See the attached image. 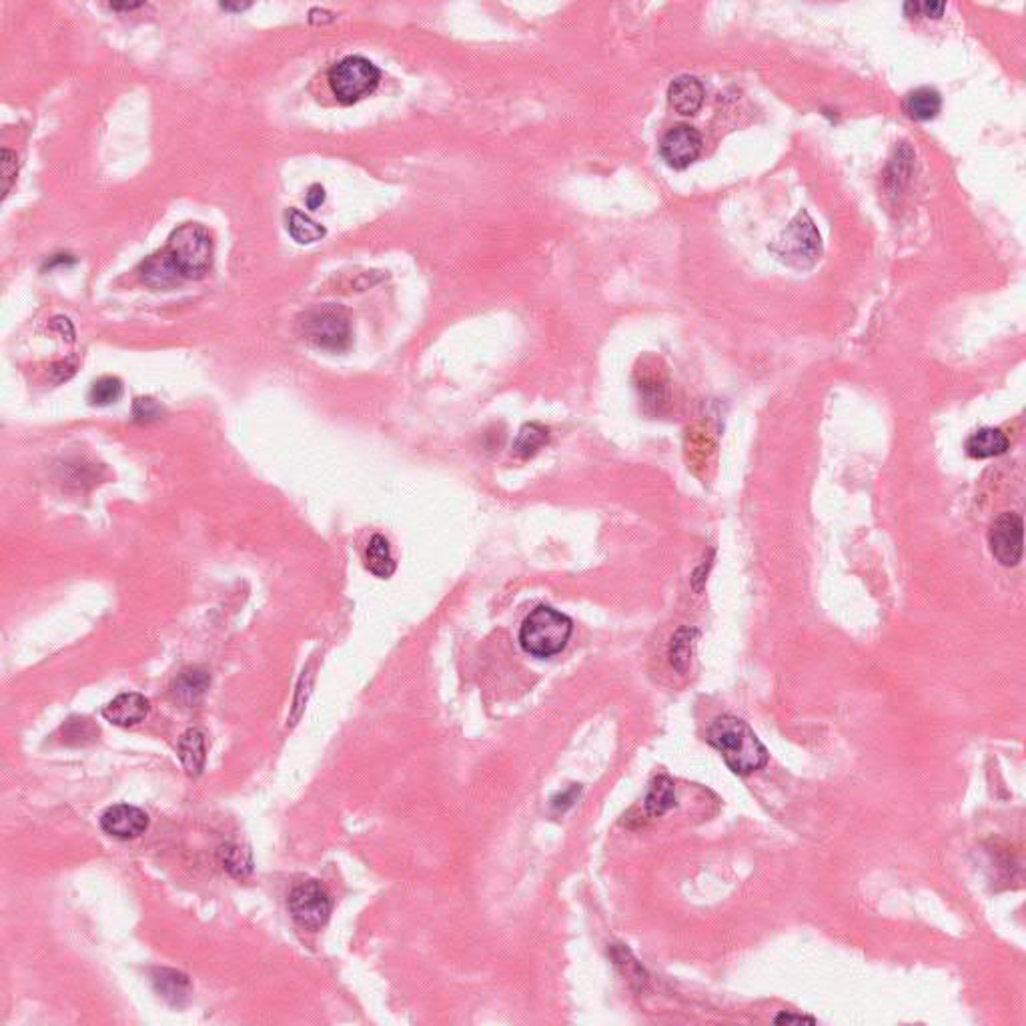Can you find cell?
Masks as SVG:
<instances>
[{"instance_id": "obj_16", "label": "cell", "mask_w": 1026, "mask_h": 1026, "mask_svg": "<svg viewBox=\"0 0 1026 1026\" xmlns=\"http://www.w3.org/2000/svg\"><path fill=\"white\" fill-rule=\"evenodd\" d=\"M967 454L974 459L1002 456L1009 449V437L999 427H982L967 439Z\"/></svg>"}, {"instance_id": "obj_18", "label": "cell", "mask_w": 1026, "mask_h": 1026, "mask_svg": "<svg viewBox=\"0 0 1026 1026\" xmlns=\"http://www.w3.org/2000/svg\"><path fill=\"white\" fill-rule=\"evenodd\" d=\"M365 566L375 578L381 580H387L395 573V559L391 556L389 541L381 536V533H375L367 543Z\"/></svg>"}, {"instance_id": "obj_27", "label": "cell", "mask_w": 1026, "mask_h": 1026, "mask_svg": "<svg viewBox=\"0 0 1026 1026\" xmlns=\"http://www.w3.org/2000/svg\"><path fill=\"white\" fill-rule=\"evenodd\" d=\"M0 169H3V197H6L10 193V187H13L16 173H18V163H16V155L13 150L3 149V153H0Z\"/></svg>"}, {"instance_id": "obj_29", "label": "cell", "mask_w": 1026, "mask_h": 1026, "mask_svg": "<svg viewBox=\"0 0 1026 1026\" xmlns=\"http://www.w3.org/2000/svg\"><path fill=\"white\" fill-rule=\"evenodd\" d=\"M904 8H907V10H910V8H912V10H914V15H918V16H927V18H940V16H942V13H944V8H947V5H944V3H924V5H918V3H908V5H907V6H904Z\"/></svg>"}, {"instance_id": "obj_2", "label": "cell", "mask_w": 1026, "mask_h": 1026, "mask_svg": "<svg viewBox=\"0 0 1026 1026\" xmlns=\"http://www.w3.org/2000/svg\"><path fill=\"white\" fill-rule=\"evenodd\" d=\"M573 623L558 610L539 606L523 621L519 630V643L523 652L533 658H551L568 646Z\"/></svg>"}, {"instance_id": "obj_25", "label": "cell", "mask_w": 1026, "mask_h": 1026, "mask_svg": "<svg viewBox=\"0 0 1026 1026\" xmlns=\"http://www.w3.org/2000/svg\"><path fill=\"white\" fill-rule=\"evenodd\" d=\"M123 395V384H120L118 377H100L97 379L93 387H90V394L88 399L93 405L98 407H105L110 404H117V401Z\"/></svg>"}, {"instance_id": "obj_20", "label": "cell", "mask_w": 1026, "mask_h": 1026, "mask_svg": "<svg viewBox=\"0 0 1026 1026\" xmlns=\"http://www.w3.org/2000/svg\"><path fill=\"white\" fill-rule=\"evenodd\" d=\"M217 857L221 867H223L233 878L243 880L253 872V858H251V852L243 846H239V844H225V846L219 848Z\"/></svg>"}, {"instance_id": "obj_8", "label": "cell", "mask_w": 1026, "mask_h": 1026, "mask_svg": "<svg viewBox=\"0 0 1026 1026\" xmlns=\"http://www.w3.org/2000/svg\"><path fill=\"white\" fill-rule=\"evenodd\" d=\"M1022 518L1019 513L1007 511L994 519L989 531V546L994 559L1004 568L1019 566L1022 558Z\"/></svg>"}, {"instance_id": "obj_24", "label": "cell", "mask_w": 1026, "mask_h": 1026, "mask_svg": "<svg viewBox=\"0 0 1026 1026\" xmlns=\"http://www.w3.org/2000/svg\"><path fill=\"white\" fill-rule=\"evenodd\" d=\"M693 633H698L696 630H688V628H682L676 631V636L672 638L670 643V663L678 672H686V668L690 666V660H692V650H693V640L692 636Z\"/></svg>"}, {"instance_id": "obj_13", "label": "cell", "mask_w": 1026, "mask_h": 1026, "mask_svg": "<svg viewBox=\"0 0 1026 1026\" xmlns=\"http://www.w3.org/2000/svg\"><path fill=\"white\" fill-rule=\"evenodd\" d=\"M139 275L149 287L153 289H170L177 287L180 281H185L165 249L147 257L139 267Z\"/></svg>"}, {"instance_id": "obj_21", "label": "cell", "mask_w": 1026, "mask_h": 1026, "mask_svg": "<svg viewBox=\"0 0 1026 1026\" xmlns=\"http://www.w3.org/2000/svg\"><path fill=\"white\" fill-rule=\"evenodd\" d=\"M287 231L297 243L307 245L325 237V229L297 209L287 210Z\"/></svg>"}, {"instance_id": "obj_3", "label": "cell", "mask_w": 1026, "mask_h": 1026, "mask_svg": "<svg viewBox=\"0 0 1026 1026\" xmlns=\"http://www.w3.org/2000/svg\"><path fill=\"white\" fill-rule=\"evenodd\" d=\"M165 251L180 271L183 279H200L213 261V241L199 223H185L170 233Z\"/></svg>"}, {"instance_id": "obj_28", "label": "cell", "mask_w": 1026, "mask_h": 1026, "mask_svg": "<svg viewBox=\"0 0 1026 1026\" xmlns=\"http://www.w3.org/2000/svg\"><path fill=\"white\" fill-rule=\"evenodd\" d=\"M163 414V409L153 397H137L133 404V417L137 421H155Z\"/></svg>"}, {"instance_id": "obj_31", "label": "cell", "mask_w": 1026, "mask_h": 1026, "mask_svg": "<svg viewBox=\"0 0 1026 1026\" xmlns=\"http://www.w3.org/2000/svg\"><path fill=\"white\" fill-rule=\"evenodd\" d=\"M774 1022H778V1024H784V1022H786V1024H788V1022H810V1024H816V1021H814L812 1017H802V1014H790V1012L778 1014V1017L774 1019Z\"/></svg>"}, {"instance_id": "obj_23", "label": "cell", "mask_w": 1026, "mask_h": 1026, "mask_svg": "<svg viewBox=\"0 0 1026 1026\" xmlns=\"http://www.w3.org/2000/svg\"><path fill=\"white\" fill-rule=\"evenodd\" d=\"M548 444V429L539 424H526L519 429V436L513 444L516 454L521 457H533Z\"/></svg>"}, {"instance_id": "obj_12", "label": "cell", "mask_w": 1026, "mask_h": 1026, "mask_svg": "<svg viewBox=\"0 0 1026 1026\" xmlns=\"http://www.w3.org/2000/svg\"><path fill=\"white\" fill-rule=\"evenodd\" d=\"M703 97H706L703 85L700 83V78L692 75H682L676 80H672L668 88V100L672 108L686 117L698 113L703 105Z\"/></svg>"}, {"instance_id": "obj_10", "label": "cell", "mask_w": 1026, "mask_h": 1026, "mask_svg": "<svg viewBox=\"0 0 1026 1026\" xmlns=\"http://www.w3.org/2000/svg\"><path fill=\"white\" fill-rule=\"evenodd\" d=\"M147 814L137 806H130V804H117V806L107 808L103 816H100V828L110 838L117 840L139 838L147 830Z\"/></svg>"}, {"instance_id": "obj_33", "label": "cell", "mask_w": 1026, "mask_h": 1026, "mask_svg": "<svg viewBox=\"0 0 1026 1026\" xmlns=\"http://www.w3.org/2000/svg\"><path fill=\"white\" fill-rule=\"evenodd\" d=\"M221 6L227 8V10H243V8H247L249 5H229V3H223Z\"/></svg>"}, {"instance_id": "obj_26", "label": "cell", "mask_w": 1026, "mask_h": 1026, "mask_svg": "<svg viewBox=\"0 0 1026 1026\" xmlns=\"http://www.w3.org/2000/svg\"><path fill=\"white\" fill-rule=\"evenodd\" d=\"M98 736V728L87 718H70L63 726V742L87 744Z\"/></svg>"}, {"instance_id": "obj_7", "label": "cell", "mask_w": 1026, "mask_h": 1026, "mask_svg": "<svg viewBox=\"0 0 1026 1026\" xmlns=\"http://www.w3.org/2000/svg\"><path fill=\"white\" fill-rule=\"evenodd\" d=\"M289 912L299 927L317 930L329 920L331 900L317 880L301 882L289 897Z\"/></svg>"}, {"instance_id": "obj_6", "label": "cell", "mask_w": 1026, "mask_h": 1026, "mask_svg": "<svg viewBox=\"0 0 1026 1026\" xmlns=\"http://www.w3.org/2000/svg\"><path fill=\"white\" fill-rule=\"evenodd\" d=\"M301 327H303L305 339L321 349L344 351L349 345V317L339 307L323 305L309 311L301 321Z\"/></svg>"}, {"instance_id": "obj_30", "label": "cell", "mask_w": 1026, "mask_h": 1026, "mask_svg": "<svg viewBox=\"0 0 1026 1026\" xmlns=\"http://www.w3.org/2000/svg\"><path fill=\"white\" fill-rule=\"evenodd\" d=\"M305 200H307V207H309V209H313V210L319 209L321 205H323V200H325V189L321 187V185H311L309 190H307Z\"/></svg>"}, {"instance_id": "obj_19", "label": "cell", "mask_w": 1026, "mask_h": 1026, "mask_svg": "<svg viewBox=\"0 0 1026 1026\" xmlns=\"http://www.w3.org/2000/svg\"><path fill=\"white\" fill-rule=\"evenodd\" d=\"M153 982L160 997L173 1004H180L183 1000H187L190 994L189 979L177 970H167V969L157 970Z\"/></svg>"}, {"instance_id": "obj_32", "label": "cell", "mask_w": 1026, "mask_h": 1026, "mask_svg": "<svg viewBox=\"0 0 1026 1026\" xmlns=\"http://www.w3.org/2000/svg\"><path fill=\"white\" fill-rule=\"evenodd\" d=\"M139 6H143V5H140V3H139V5H128V3H123V5H110V8H113V10H133V8H139Z\"/></svg>"}, {"instance_id": "obj_11", "label": "cell", "mask_w": 1026, "mask_h": 1026, "mask_svg": "<svg viewBox=\"0 0 1026 1026\" xmlns=\"http://www.w3.org/2000/svg\"><path fill=\"white\" fill-rule=\"evenodd\" d=\"M149 712H150V702L143 696V693L127 692V693H118L117 698L107 703L103 708V718L110 723H115V726L128 728L145 722Z\"/></svg>"}, {"instance_id": "obj_1", "label": "cell", "mask_w": 1026, "mask_h": 1026, "mask_svg": "<svg viewBox=\"0 0 1026 1026\" xmlns=\"http://www.w3.org/2000/svg\"><path fill=\"white\" fill-rule=\"evenodd\" d=\"M706 740L712 748L722 754L726 766L738 776H748L768 764L766 746L748 723L736 716H720L713 720Z\"/></svg>"}, {"instance_id": "obj_17", "label": "cell", "mask_w": 1026, "mask_h": 1026, "mask_svg": "<svg viewBox=\"0 0 1026 1026\" xmlns=\"http://www.w3.org/2000/svg\"><path fill=\"white\" fill-rule=\"evenodd\" d=\"M177 750L189 776H199L205 768V734L199 728L187 730L179 738Z\"/></svg>"}, {"instance_id": "obj_9", "label": "cell", "mask_w": 1026, "mask_h": 1026, "mask_svg": "<svg viewBox=\"0 0 1026 1026\" xmlns=\"http://www.w3.org/2000/svg\"><path fill=\"white\" fill-rule=\"evenodd\" d=\"M702 135L693 127L680 125L673 127L663 135L660 143V153L663 160L673 169H686L702 153Z\"/></svg>"}, {"instance_id": "obj_15", "label": "cell", "mask_w": 1026, "mask_h": 1026, "mask_svg": "<svg viewBox=\"0 0 1026 1026\" xmlns=\"http://www.w3.org/2000/svg\"><path fill=\"white\" fill-rule=\"evenodd\" d=\"M210 686L209 672L203 668H187L173 682V698L183 706H195Z\"/></svg>"}, {"instance_id": "obj_14", "label": "cell", "mask_w": 1026, "mask_h": 1026, "mask_svg": "<svg viewBox=\"0 0 1026 1026\" xmlns=\"http://www.w3.org/2000/svg\"><path fill=\"white\" fill-rule=\"evenodd\" d=\"M942 108V97L937 88L932 87H918L907 93L902 100V110L912 120H932L940 113Z\"/></svg>"}, {"instance_id": "obj_22", "label": "cell", "mask_w": 1026, "mask_h": 1026, "mask_svg": "<svg viewBox=\"0 0 1026 1026\" xmlns=\"http://www.w3.org/2000/svg\"><path fill=\"white\" fill-rule=\"evenodd\" d=\"M673 804H676V788H673V782L666 776H660L650 788V794L646 798V810L650 816H662V814L668 812Z\"/></svg>"}, {"instance_id": "obj_4", "label": "cell", "mask_w": 1026, "mask_h": 1026, "mask_svg": "<svg viewBox=\"0 0 1026 1026\" xmlns=\"http://www.w3.org/2000/svg\"><path fill=\"white\" fill-rule=\"evenodd\" d=\"M770 249L780 257L782 263L794 269H808L816 263L822 255V241L806 210L796 215Z\"/></svg>"}, {"instance_id": "obj_5", "label": "cell", "mask_w": 1026, "mask_h": 1026, "mask_svg": "<svg viewBox=\"0 0 1026 1026\" xmlns=\"http://www.w3.org/2000/svg\"><path fill=\"white\" fill-rule=\"evenodd\" d=\"M379 68L364 56H347L329 70V87L339 103L351 105L374 93L379 85Z\"/></svg>"}]
</instances>
